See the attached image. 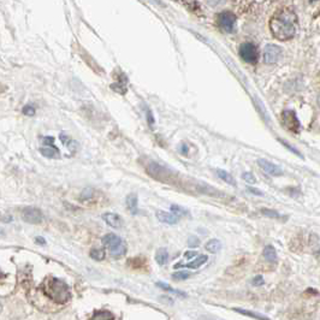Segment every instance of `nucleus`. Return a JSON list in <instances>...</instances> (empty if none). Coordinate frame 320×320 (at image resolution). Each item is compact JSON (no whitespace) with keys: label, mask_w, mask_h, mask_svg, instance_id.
<instances>
[{"label":"nucleus","mask_w":320,"mask_h":320,"mask_svg":"<svg viewBox=\"0 0 320 320\" xmlns=\"http://www.w3.org/2000/svg\"><path fill=\"white\" fill-rule=\"evenodd\" d=\"M297 17L290 10H280L276 12L270 21V29L273 37L280 41L294 38L296 33Z\"/></svg>","instance_id":"nucleus-1"},{"label":"nucleus","mask_w":320,"mask_h":320,"mask_svg":"<svg viewBox=\"0 0 320 320\" xmlns=\"http://www.w3.org/2000/svg\"><path fill=\"white\" fill-rule=\"evenodd\" d=\"M44 292L56 303H66L70 299V289L64 280L56 277H47L44 283Z\"/></svg>","instance_id":"nucleus-2"},{"label":"nucleus","mask_w":320,"mask_h":320,"mask_svg":"<svg viewBox=\"0 0 320 320\" xmlns=\"http://www.w3.org/2000/svg\"><path fill=\"white\" fill-rule=\"evenodd\" d=\"M102 244L106 247L110 252V254L112 255L116 259H119L123 255L127 253V245L125 242L116 234H108L102 237Z\"/></svg>","instance_id":"nucleus-3"},{"label":"nucleus","mask_w":320,"mask_h":320,"mask_svg":"<svg viewBox=\"0 0 320 320\" xmlns=\"http://www.w3.org/2000/svg\"><path fill=\"white\" fill-rule=\"evenodd\" d=\"M218 25L224 33H232L235 30L236 25V17L230 11H224L218 15Z\"/></svg>","instance_id":"nucleus-4"},{"label":"nucleus","mask_w":320,"mask_h":320,"mask_svg":"<svg viewBox=\"0 0 320 320\" xmlns=\"http://www.w3.org/2000/svg\"><path fill=\"white\" fill-rule=\"evenodd\" d=\"M240 56L245 63L255 64L259 59V53H258L257 47L252 43H244L240 46Z\"/></svg>","instance_id":"nucleus-5"},{"label":"nucleus","mask_w":320,"mask_h":320,"mask_svg":"<svg viewBox=\"0 0 320 320\" xmlns=\"http://www.w3.org/2000/svg\"><path fill=\"white\" fill-rule=\"evenodd\" d=\"M282 121L284 127H286L288 130L293 131V132H299L300 131V122L296 117V113L293 111V110H286L282 113Z\"/></svg>","instance_id":"nucleus-6"},{"label":"nucleus","mask_w":320,"mask_h":320,"mask_svg":"<svg viewBox=\"0 0 320 320\" xmlns=\"http://www.w3.org/2000/svg\"><path fill=\"white\" fill-rule=\"evenodd\" d=\"M21 217L25 223H29V224H40L44 218L40 209L35 207H24L21 212Z\"/></svg>","instance_id":"nucleus-7"},{"label":"nucleus","mask_w":320,"mask_h":320,"mask_svg":"<svg viewBox=\"0 0 320 320\" xmlns=\"http://www.w3.org/2000/svg\"><path fill=\"white\" fill-rule=\"evenodd\" d=\"M282 56V50L276 45H267L264 50V61L266 64H274Z\"/></svg>","instance_id":"nucleus-8"},{"label":"nucleus","mask_w":320,"mask_h":320,"mask_svg":"<svg viewBox=\"0 0 320 320\" xmlns=\"http://www.w3.org/2000/svg\"><path fill=\"white\" fill-rule=\"evenodd\" d=\"M258 164H259V166L263 169V171H265L267 174H270V176H282L283 174L282 169L278 165L271 163V161L266 159H263V158L258 159Z\"/></svg>","instance_id":"nucleus-9"},{"label":"nucleus","mask_w":320,"mask_h":320,"mask_svg":"<svg viewBox=\"0 0 320 320\" xmlns=\"http://www.w3.org/2000/svg\"><path fill=\"white\" fill-rule=\"evenodd\" d=\"M147 172L148 174H151L152 177H154V179L161 180V181H163L164 179H167V176H169V173H170L169 171L165 169V167H163L161 165L157 163H151L150 165H148Z\"/></svg>","instance_id":"nucleus-10"},{"label":"nucleus","mask_w":320,"mask_h":320,"mask_svg":"<svg viewBox=\"0 0 320 320\" xmlns=\"http://www.w3.org/2000/svg\"><path fill=\"white\" fill-rule=\"evenodd\" d=\"M102 219H104L106 224L111 228L115 229H121L123 225V221L121 218V216L117 215V213H112V212H108L105 215H102Z\"/></svg>","instance_id":"nucleus-11"},{"label":"nucleus","mask_w":320,"mask_h":320,"mask_svg":"<svg viewBox=\"0 0 320 320\" xmlns=\"http://www.w3.org/2000/svg\"><path fill=\"white\" fill-rule=\"evenodd\" d=\"M157 218L159 222L165 223V224H169V225H174L180 222V217L176 216L172 212L169 213L165 211H158Z\"/></svg>","instance_id":"nucleus-12"},{"label":"nucleus","mask_w":320,"mask_h":320,"mask_svg":"<svg viewBox=\"0 0 320 320\" xmlns=\"http://www.w3.org/2000/svg\"><path fill=\"white\" fill-rule=\"evenodd\" d=\"M208 260V257L207 255H200V257L196 258L195 260L190 261V263L183 265V264H177L174 265V268H180V267H187V268H192V270H196V268L201 267L202 265H205L206 263H207Z\"/></svg>","instance_id":"nucleus-13"},{"label":"nucleus","mask_w":320,"mask_h":320,"mask_svg":"<svg viewBox=\"0 0 320 320\" xmlns=\"http://www.w3.org/2000/svg\"><path fill=\"white\" fill-rule=\"evenodd\" d=\"M125 205L131 215H136L138 211V199L136 194H129L125 199Z\"/></svg>","instance_id":"nucleus-14"},{"label":"nucleus","mask_w":320,"mask_h":320,"mask_svg":"<svg viewBox=\"0 0 320 320\" xmlns=\"http://www.w3.org/2000/svg\"><path fill=\"white\" fill-rule=\"evenodd\" d=\"M40 153L43 154L45 158L48 159H54V158H59V151L56 146H45L40 148Z\"/></svg>","instance_id":"nucleus-15"},{"label":"nucleus","mask_w":320,"mask_h":320,"mask_svg":"<svg viewBox=\"0 0 320 320\" xmlns=\"http://www.w3.org/2000/svg\"><path fill=\"white\" fill-rule=\"evenodd\" d=\"M264 258L265 260L268 261V263H277V252L276 250H274L273 245L268 244L265 247L264 250Z\"/></svg>","instance_id":"nucleus-16"},{"label":"nucleus","mask_w":320,"mask_h":320,"mask_svg":"<svg viewBox=\"0 0 320 320\" xmlns=\"http://www.w3.org/2000/svg\"><path fill=\"white\" fill-rule=\"evenodd\" d=\"M156 260L158 264L161 265V266L167 264V261H169V253H167L166 248H159V250L157 251Z\"/></svg>","instance_id":"nucleus-17"},{"label":"nucleus","mask_w":320,"mask_h":320,"mask_svg":"<svg viewBox=\"0 0 320 320\" xmlns=\"http://www.w3.org/2000/svg\"><path fill=\"white\" fill-rule=\"evenodd\" d=\"M205 248H206V250H207L208 252H211V253L216 254V253H218L219 251H221L222 243H221V241H218V240H216V238H213V240L208 241L207 243H206Z\"/></svg>","instance_id":"nucleus-18"},{"label":"nucleus","mask_w":320,"mask_h":320,"mask_svg":"<svg viewBox=\"0 0 320 320\" xmlns=\"http://www.w3.org/2000/svg\"><path fill=\"white\" fill-rule=\"evenodd\" d=\"M217 174H218L219 179L224 181V182L230 184V186L236 187V181L229 172H226V171H224V170H217Z\"/></svg>","instance_id":"nucleus-19"},{"label":"nucleus","mask_w":320,"mask_h":320,"mask_svg":"<svg viewBox=\"0 0 320 320\" xmlns=\"http://www.w3.org/2000/svg\"><path fill=\"white\" fill-rule=\"evenodd\" d=\"M89 255L92 259L101 261V260H104V258H105V251L100 250V248H93V250L90 251Z\"/></svg>","instance_id":"nucleus-20"},{"label":"nucleus","mask_w":320,"mask_h":320,"mask_svg":"<svg viewBox=\"0 0 320 320\" xmlns=\"http://www.w3.org/2000/svg\"><path fill=\"white\" fill-rule=\"evenodd\" d=\"M192 276V273L188 272V271H179V272L172 273V279L173 280H186Z\"/></svg>","instance_id":"nucleus-21"},{"label":"nucleus","mask_w":320,"mask_h":320,"mask_svg":"<svg viewBox=\"0 0 320 320\" xmlns=\"http://www.w3.org/2000/svg\"><path fill=\"white\" fill-rule=\"evenodd\" d=\"M234 311L241 313V314H244V315H250V316H253V318H257V319H267L266 316L264 315H260V314H257V313L254 312H251V311H247V309H242V308H234Z\"/></svg>","instance_id":"nucleus-22"},{"label":"nucleus","mask_w":320,"mask_h":320,"mask_svg":"<svg viewBox=\"0 0 320 320\" xmlns=\"http://www.w3.org/2000/svg\"><path fill=\"white\" fill-rule=\"evenodd\" d=\"M115 316L111 313L108 311H99L95 312L94 315H93V319H113Z\"/></svg>","instance_id":"nucleus-23"},{"label":"nucleus","mask_w":320,"mask_h":320,"mask_svg":"<svg viewBox=\"0 0 320 320\" xmlns=\"http://www.w3.org/2000/svg\"><path fill=\"white\" fill-rule=\"evenodd\" d=\"M170 208H171V212L174 213V215L179 217L188 216V211H187V209L180 207V206H177V205H171Z\"/></svg>","instance_id":"nucleus-24"},{"label":"nucleus","mask_w":320,"mask_h":320,"mask_svg":"<svg viewBox=\"0 0 320 320\" xmlns=\"http://www.w3.org/2000/svg\"><path fill=\"white\" fill-rule=\"evenodd\" d=\"M157 287L161 288V289H163V290H166V292H170V293H174V294H177V295H183V293H181V292H179V290L173 289V288H171L170 286H167L166 283L158 282V283H157Z\"/></svg>","instance_id":"nucleus-25"},{"label":"nucleus","mask_w":320,"mask_h":320,"mask_svg":"<svg viewBox=\"0 0 320 320\" xmlns=\"http://www.w3.org/2000/svg\"><path fill=\"white\" fill-rule=\"evenodd\" d=\"M242 179H243L247 183H251V184H254L255 182H257V179H255V176L252 172H244L243 174H242Z\"/></svg>","instance_id":"nucleus-26"},{"label":"nucleus","mask_w":320,"mask_h":320,"mask_svg":"<svg viewBox=\"0 0 320 320\" xmlns=\"http://www.w3.org/2000/svg\"><path fill=\"white\" fill-rule=\"evenodd\" d=\"M199 244H200L199 238L196 237V236H190L189 240H188L189 247L190 248H196V247H199Z\"/></svg>","instance_id":"nucleus-27"},{"label":"nucleus","mask_w":320,"mask_h":320,"mask_svg":"<svg viewBox=\"0 0 320 320\" xmlns=\"http://www.w3.org/2000/svg\"><path fill=\"white\" fill-rule=\"evenodd\" d=\"M261 213L265 217H270V218H279V215L276 211H272V209H261Z\"/></svg>","instance_id":"nucleus-28"},{"label":"nucleus","mask_w":320,"mask_h":320,"mask_svg":"<svg viewBox=\"0 0 320 320\" xmlns=\"http://www.w3.org/2000/svg\"><path fill=\"white\" fill-rule=\"evenodd\" d=\"M23 113L25 116H34L35 115V109L33 108V106L28 105V106H24L23 108Z\"/></svg>","instance_id":"nucleus-29"},{"label":"nucleus","mask_w":320,"mask_h":320,"mask_svg":"<svg viewBox=\"0 0 320 320\" xmlns=\"http://www.w3.org/2000/svg\"><path fill=\"white\" fill-rule=\"evenodd\" d=\"M146 118H147L148 125H150L151 128L153 127V124H154V117H153V115H152L151 110H147V111H146Z\"/></svg>","instance_id":"nucleus-30"},{"label":"nucleus","mask_w":320,"mask_h":320,"mask_svg":"<svg viewBox=\"0 0 320 320\" xmlns=\"http://www.w3.org/2000/svg\"><path fill=\"white\" fill-rule=\"evenodd\" d=\"M279 141H280V142H282V144L284 145V146H286V147H288V148H289V151H292L294 154H296V156H299V157H301V158H303V157H302V154H301V153H300V152H297V151L295 150V148H294L293 146H290V145H289V144H287V142H286V141H283V140H279Z\"/></svg>","instance_id":"nucleus-31"},{"label":"nucleus","mask_w":320,"mask_h":320,"mask_svg":"<svg viewBox=\"0 0 320 320\" xmlns=\"http://www.w3.org/2000/svg\"><path fill=\"white\" fill-rule=\"evenodd\" d=\"M206 2H207V4L209 6H212V8H216V6L223 4V3H224V0H206Z\"/></svg>","instance_id":"nucleus-32"},{"label":"nucleus","mask_w":320,"mask_h":320,"mask_svg":"<svg viewBox=\"0 0 320 320\" xmlns=\"http://www.w3.org/2000/svg\"><path fill=\"white\" fill-rule=\"evenodd\" d=\"M253 284L254 286H263L264 284V278H263V276H257V277H254V279H253Z\"/></svg>","instance_id":"nucleus-33"},{"label":"nucleus","mask_w":320,"mask_h":320,"mask_svg":"<svg viewBox=\"0 0 320 320\" xmlns=\"http://www.w3.org/2000/svg\"><path fill=\"white\" fill-rule=\"evenodd\" d=\"M195 255H198V253H196L195 251H192V252H186V254H184V257L187 258V259H192V258L195 257Z\"/></svg>","instance_id":"nucleus-34"},{"label":"nucleus","mask_w":320,"mask_h":320,"mask_svg":"<svg viewBox=\"0 0 320 320\" xmlns=\"http://www.w3.org/2000/svg\"><path fill=\"white\" fill-rule=\"evenodd\" d=\"M248 192L252 193V194H255V195H263V193H261L260 190H258V189H255V188H252V187H250V188H248Z\"/></svg>","instance_id":"nucleus-35"},{"label":"nucleus","mask_w":320,"mask_h":320,"mask_svg":"<svg viewBox=\"0 0 320 320\" xmlns=\"http://www.w3.org/2000/svg\"><path fill=\"white\" fill-rule=\"evenodd\" d=\"M35 242H37V243H40L41 245L46 244V241H45L43 237H37V238H35Z\"/></svg>","instance_id":"nucleus-36"},{"label":"nucleus","mask_w":320,"mask_h":320,"mask_svg":"<svg viewBox=\"0 0 320 320\" xmlns=\"http://www.w3.org/2000/svg\"><path fill=\"white\" fill-rule=\"evenodd\" d=\"M182 148H183V150H181V152H182L183 154H188V146H187L186 144H183Z\"/></svg>","instance_id":"nucleus-37"},{"label":"nucleus","mask_w":320,"mask_h":320,"mask_svg":"<svg viewBox=\"0 0 320 320\" xmlns=\"http://www.w3.org/2000/svg\"><path fill=\"white\" fill-rule=\"evenodd\" d=\"M318 104L320 105V95H319V98H318Z\"/></svg>","instance_id":"nucleus-38"}]
</instances>
